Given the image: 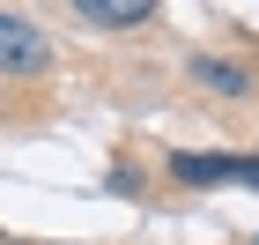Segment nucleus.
<instances>
[{
	"label": "nucleus",
	"mask_w": 259,
	"mask_h": 245,
	"mask_svg": "<svg viewBox=\"0 0 259 245\" xmlns=\"http://www.w3.org/2000/svg\"><path fill=\"white\" fill-rule=\"evenodd\" d=\"M111 193H141V171H134V163H111Z\"/></svg>",
	"instance_id": "nucleus-5"
},
{
	"label": "nucleus",
	"mask_w": 259,
	"mask_h": 245,
	"mask_svg": "<svg viewBox=\"0 0 259 245\" xmlns=\"http://www.w3.org/2000/svg\"><path fill=\"white\" fill-rule=\"evenodd\" d=\"M74 15L104 22V30H141V22H156V0H81Z\"/></svg>",
	"instance_id": "nucleus-3"
},
{
	"label": "nucleus",
	"mask_w": 259,
	"mask_h": 245,
	"mask_svg": "<svg viewBox=\"0 0 259 245\" xmlns=\"http://www.w3.org/2000/svg\"><path fill=\"white\" fill-rule=\"evenodd\" d=\"M193 82H200V89H215V97H244V67H237V60H215V52H200V60H193Z\"/></svg>",
	"instance_id": "nucleus-4"
},
{
	"label": "nucleus",
	"mask_w": 259,
	"mask_h": 245,
	"mask_svg": "<svg viewBox=\"0 0 259 245\" xmlns=\"http://www.w3.org/2000/svg\"><path fill=\"white\" fill-rule=\"evenodd\" d=\"M45 60H52L45 30L15 8H0V75H45Z\"/></svg>",
	"instance_id": "nucleus-1"
},
{
	"label": "nucleus",
	"mask_w": 259,
	"mask_h": 245,
	"mask_svg": "<svg viewBox=\"0 0 259 245\" xmlns=\"http://www.w3.org/2000/svg\"><path fill=\"white\" fill-rule=\"evenodd\" d=\"M237 186H259V156H237Z\"/></svg>",
	"instance_id": "nucleus-6"
},
{
	"label": "nucleus",
	"mask_w": 259,
	"mask_h": 245,
	"mask_svg": "<svg viewBox=\"0 0 259 245\" xmlns=\"http://www.w3.org/2000/svg\"><path fill=\"white\" fill-rule=\"evenodd\" d=\"M170 179H178V186H237V156H200V149H170Z\"/></svg>",
	"instance_id": "nucleus-2"
}]
</instances>
